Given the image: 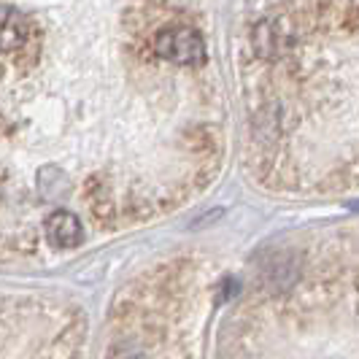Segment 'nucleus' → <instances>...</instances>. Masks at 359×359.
Wrapping results in <instances>:
<instances>
[{
	"mask_svg": "<svg viewBox=\"0 0 359 359\" xmlns=\"http://www.w3.org/2000/svg\"><path fill=\"white\" fill-rule=\"evenodd\" d=\"M30 38V19L11 6H0V52L22 49Z\"/></svg>",
	"mask_w": 359,
	"mask_h": 359,
	"instance_id": "nucleus-3",
	"label": "nucleus"
},
{
	"mask_svg": "<svg viewBox=\"0 0 359 359\" xmlns=\"http://www.w3.org/2000/svg\"><path fill=\"white\" fill-rule=\"evenodd\" d=\"M46 235L57 249H76L84 241V227L71 211H54L46 219Z\"/></svg>",
	"mask_w": 359,
	"mask_h": 359,
	"instance_id": "nucleus-2",
	"label": "nucleus"
},
{
	"mask_svg": "<svg viewBox=\"0 0 359 359\" xmlns=\"http://www.w3.org/2000/svg\"><path fill=\"white\" fill-rule=\"evenodd\" d=\"M154 52L176 65H200L205 60V41L195 27L173 25L154 38Z\"/></svg>",
	"mask_w": 359,
	"mask_h": 359,
	"instance_id": "nucleus-1",
	"label": "nucleus"
}]
</instances>
